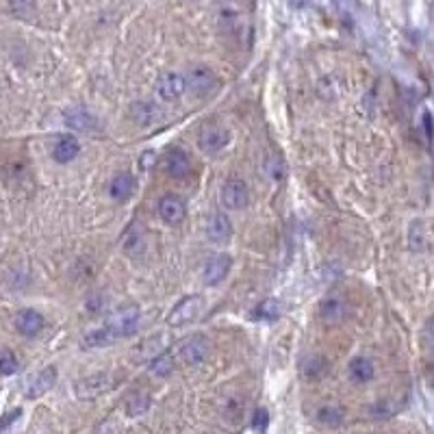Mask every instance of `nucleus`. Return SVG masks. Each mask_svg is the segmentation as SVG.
Returning a JSON list of instances; mask_svg holds the SVG:
<instances>
[{
  "instance_id": "f257e3e1",
  "label": "nucleus",
  "mask_w": 434,
  "mask_h": 434,
  "mask_svg": "<svg viewBox=\"0 0 434 434\" xmlns=\"http://www.w3.org/2000/svg\"><path fill=\"white\" fill-rule=\"evenodd\" d=\"M139 321H141L139 306L137 304H126V306H122V309L113 311L111 315L106 317L104 328L111 332L115 339H122V337L133 335L139 328Z\"/></svg>"
},
{
  "instance_id": "f03ea898",
  "label": "nucleus",
  "mask_w": 434,
  "mask_h": 434,
  "mask_svg": "<svg viewBox=\"0 0 434 434\" xmlns=\"http://www.w3.org/2000/svg\"><path fill=\"white\" fill-rule=\"evenodd\" d=\"M115 387V376L108 373V371H98V373H92V376H85L81 380L74 383V393L79 400L83 402H89V400H96V397L108 393Z\"/></svg>"
},
{
  "instance_id": "7ed1b4c3",
  "label": "nucleus",
  "mask_w": 434,
  "mask_h": 434,
  "mask_svg": "<svg viewBox=\"0 0 434 434\" xmlns=\"http://www.w3.org/2000/svg\"><path fill=\"white\" fill-rule=\"evenodd\" d=\"M211 343L204 335H191L178 343V358L187 367H198L209 358Z\"/></svg>"
},
{
  "instance_id": "20e7f679",
  "label": "nucleus",
  "mask_w": 434,
  "mask_h": 434,
  "mask_svg": "<svg viewBox=\"0 0 434 434\" xmlns=\"http://www.w3.org/2000/svg\"><path fill=\"white\" fill-rule=\"evenodd\" d=\"M202 311V298L200 296H185L174 304V309L168 313V323L172 328H180V326L191 323Z\"/></svg>"
},
{
  "instance_id": "39448f33",
  "label": "nucleus",
  "mask_w": 434,
  "mask_h": 434,
  "mask_svg": "<svg viewBox=\"0 0 434 434\" xmlns=\"http://www.w3.org/2000/svg\"><path fill=\"white\" fill-rule=\"evenodd\" d=\"M198 143H200L202 152L217 154L230 143V131L224 129V126H220V124H204L202 131H200V137H198Z\"/></svg>"
},
{
  "instance_id": "423d86ee",
  "label": "nucleus",
  "mask_w": 434,
  "mask_h": 434,
  "mask_svg": "<svg viewBox=\"0 0 434 434\" xmlns=\"http://www.w3.org/2000/svg\"><path fill=\"white\" fill-rule=\"evenodd\" d=\"M154 92L163 102H176L187 92V79L183 74H176V72H166L156 79Z\"/></svg>"
},
{
  "instance_id": "0eeeda50",
  "label": "nucleus",
  "mask_w": 434,
  "mask_h": 434,
  "mask_svg": "<svg viewBox=\"0 0 434 434\" xmlns=\"http://www.w3.org/2000/svg\"><path fill=\"white\" fill-rule=\"evenodd\" d=\"M220 200L224 204V209L228 211H239V209H246L248 207V200H250V191H248V185L239 178H230L222 185V191H220Z\"/></svg>"
},
{
  "instance_id": "6e6552de",
  "label": "nucleus",
  "mask_w": 434,
  "mask_h": 434,
  "mask_svg": "<svg viewBox=\"0 0 434 434\" xmlns=\"http://www.w3.org/2000/svg\"><path fill=\"white\" fill-rule=\"evenodd\" d=\"M159 215H161V220L166 224L178 226L180 222L185 220V215H187V204H185V200L180 195L168 193V195H163L161 202H159Z\"/></svg>"
},
{
  "instance_id": "1a4fd4ad",
  "label": "nucleus",
  "mask_w": 434,
  "mask_h": 434,
  "mask_svg": "<svg viewBox=\"0 0 434 434\" xmlns=\"http://www.w3.org/2000/svg\"><path fill=\"white\" fill-rule=\"evenodd\" d=\"M232 259L228 255H213L211 259H207L204 267H202V280L204 284H220L230 271Z\"/></svg>"
},
{
  "instance_id": "9d476101",
  "label": "nucleus",
  "mask_w": 434,
  "mask_h": 434,
  "mask_svg": "<svg viewBox=\"0 0 434 434\" xmlns=\"http://www.w3.org/2000/svg\"><path fill=\"white\" fill-rule=\"evenodd\" d=\"M185 79H187V87L195 96H209L217 87V79L209 67H193Z\"/></svg>"
},
{
  "instance_id": "9b49d317",
  "label": "nucleus",
  "mask_w": 434,
  "mask_h": 434,
  "mask_svg": "<svg viewBox=\"0 0 434 434\" xmlns=\"http://www.w3.org/2000/svg\"><path fill=\"white\" fill-rule=\"evenodd\" d=\"M54 383H57V369L54 367H46L40 373H35L29 385H26V397L29 400H35V397H42L44 393H48Z\"/></svg>"
},
{
  "instance_id": "f8f14e48",
  "label": "nucleus",
  "mask_w": 434,
  "mask_h": 434,
  "mask_svg": "<svg viewBox=\"0 0 434 434\" xmlns=\"http://www.w3.org/2000/svg\"><path fill=\"white\" fill-rule=\"evenodd\" d=\"M207 237L213 243H226L232 237V224L226 213H215L207 224Z\"/></svg>"
},
{
  "instance_id": "ddd939ff",
  "label": "nucleus",
  "mask_w": 434,
  "mask_h": 434,
  "mask_svg": "<svg viewBox=\"0 0 434 434\" xmlns=\"http://www.w3.org/2000/svg\"><path fill=\"white\" fill-rule=\"evenodd\" d=\"M63 120L70 129H77V131H98L100 129V120L96 115H92L85 108H70V111L63 113Z\"/></svg>"
},
{
  "instance_id": "4468645a",
  "label": "nucleus",
  "mask_w": 434,
  "mask_h": 434,
  "mask_svg": "<svg viewBox=\"0 0 434 434\" xmlns=\"http://www.w3.org/2000/svg\"><path fill=\"white\" fill-rule=\"evenodd\" d=\"M166 170L172 178H185L191 172V156L183 148H172L166 156Z\"/></svg>"
},
{
  "instance_id": "2eb2a0df",
  "label": "nucleus",
  "mask_w": 434,
  "mask_h": 434,
  "mask_svg": "<svg viewBox=\"0 0 434 434\" xmlns=\"http://www.w3.org/2000/svg\"><path fill=\"white\" fill-rule=\"evenodd\" d=\"M135 178L131 174H126V172H120L113 176L111 180V185H108V193H111L113 200L118 202H124V200H129V198L135 193Z\"/></svg>"
},
{
  "instance_id": "dca6fc26",
  "label": "nucleus",
  "mask_w": 434,
  "mask_h": 434,
  "mask_svg": "<svg viewBox=\"0 0 434 434\" xmlns=\"http://www.w3.org/2000/svg\"><path fill=\"white\" fill-rule=\"evenodd\" d=\"M81 152V143L77 141V137L72 135H63L57 139V143H54V150H52V156L57 163H70L74 161Z\"/></svg>"
},
{
  "instance_id": "f3484780",
  "label": "nucleus",
  "mask_w": 434,
  "mask_h": 434,
  "mask_svg": "<svg viewBox=\"0 0 434 434\" xmlns=\"http://www.w3.org/2000/svg\"><path fill=\"white\" fill-rule=\"evenodd\" d=\"M15 326H17V330H20L24 337H35V335H38L44 328V317L38 311L24 309V311L17 313Z\"/></svg>"
},
{
  "instance_id": "a211bd4d",
  "label": "nucleus",
  "mask_w": 434,
  "mask_h": 434,
  "mask_svg": "<svg viewBox=\"0 0 434 434\" xmlns=\"http://www.w3.org/2000/svg\"><path fill=\"white\" fill-rule=\"evenodd\" d=\"M161 348H163V339H161V335H156V337H150V339H146L143 343H139V346L133 350V360L135 363H150L152 358H156L159 354H163L161 352Z\"/></svg>"
},
{
  "instance_id": "6ab92c4d",
  "label": "nucleus",
  "mask_w": 434,
  "mask_h": 434,
  "mask_svg": "<svg viewBox=\"0 0 434 434\" xmlns=\"http://www.w3.org/2000/svg\"><path fill=\"white\" fill-rule=\"evenodd\" d=\"M373 363L367 356H354L350 360V378L354 380L356 385H365L373 378Z\"/></svg>"
},
{
  "instance_id": "aec40b11",
  "label": "nucleus",
  "mask_w": 434,
  "mask_h": 434,
  "mask_svg": "<svg viewBox=\"0 0 434 434\" xmlns=\"http://www.w3.org/2000/svg\"><path fill=\"white\" fill-rule=\"evenodd\" d=\"M343 315H346V304H343L339 298H328V300H323L321 306H319V317L326 323L341 321Z\"/></svg>"
},
{
  "instance_id": "412c9836",
  "label": "nucleus",
  "mask_w": 434,
  "mask_h": 434,
  "mask_svg": "<svg viewBox=\"0 0 434 434\" xmlns=\"http://www.w3.org/2000/svg\"><path fill=\"white\" fill-rule=\"evenodd\" d=\"M282 313V302L276 300V298H267L263 300L255 311H252V319H267V321H274L278 319Z\"/></svg>"
},
{
  "instance_id": "4be33fe9",
  "label": "nucleus",
  "mask_w": 434,
  "mask_h": 434,
  "mask_svg": "<svg viewBox=\"0 0 434 434\" xmlns=\"http://www.w3.org/2000/svg\"><path fill=\"white\" fill-rule=\"evenodd\" d=\"M317 421L321 426H328V428H337L343 424V419H346V412H343L341 406H335V404H326L317 410Z\"/></svg>"
},
{
  "instance_id": "5701e85b",
  "label": "nucleus",
  "mask_w": 434,
  "mask_h": 434,
  "mask_svg": "<svg viewBox=\"0 0 434 434\" xmlns=\"http://www.w3.org/2000/svg\"><path fill=\"white\" fill-rule=\"evenodd\" d=\"M159 115V108L152 102H135L131 106V118L139 124V126H148L150 122H154Z\"/></svg>"
},
{
  "instance_id": "b1692460",
  "label": "nucleus",
  "mask_w": 434,
  "mask_h": 434,
  "mask_svg": "<svg viewBox=\"0 0 434 434\" xmlns=\"http://www.w3.org/2000/svg\"><path fill=\"white\" fill-rule=\"evenodd\" d=\"M118 339L108 332L106 328H98V330H92V332H87L83 337V348L87 350H94V348H106V346H111V343H115Z\"/></svg>"
},
{
  "instance_id": "393cba45",
  "label": "nucleus",
  "mask_w": 434,
  "mask_h": 434,
  "mask_svg": "<svg viewBox=\"0 0 434 434\" xmlns=\"http://www.w3.org/2000/svg\"><path fill=\"white\" fill-rule=\"evenodd\" d=\"M174 369H176V360L168 352H163V354H159L156 358L150 360V373L156 376V378H168V376L174 373Z\"/></svg>"
},
{
  "instance_id": "a878e982",
  "label": "nucleus",
  "mask_w": 434,
  "mask_h": 434,
  "mask_svg": "<svg viewBox=\"0 0 434 434\" xmlns=\"http://www.w3.org/2000/svg\"><path fill=\"white\" fill-rule=\"evenodd\" d=\"M150 404H152L150 395L143 393V391H137L129 397V400H126V412H129L131 417H139V415H143L150 408Z\"/></svg>"
},
{
  "instance_id": "bb28decb",
  "label": "nucleus",
  "mask_w": 434,
  "mask_h": 434,
  "mask_svg": "<svg viewBox=\"0 0 434 434\" xmlns=\"http://www.w3.org/2000/svg\"><path fill=\"white\" fill-rule=\"evenodd\" d=\"M304 376L306 378H321L323 376V371H326V360L321 358V356H313V358H309V360H306V363H304Z\"/></svg>"
},
{
  "instance_id": "cd10ccee",
  "label": "nucleus",
  "mask_w": 434,
  "mask_h": 434,
  "mask_svg": "<svg viewBox=\"0 0 434 434\" xmlns=\"http://www.w3.org/2000/svg\"><path fill=\"white\" fill-rule=\"evenodd\" d=\"M17 371V358L9 350H0V373L11 376Z\"/></svg>"
},
{
  "instance_id": "c85d7f7f",
  "label": "nucleus",
  "mask_w": 434,
  "mask_h": 434,
  "mask_svg": "<svg viewBox=\"0 0 434 434\" xmlns=\"http://www.w3.org/2000/svg\"><path fill=\"white\" fill-rule=\"evenodd\" d=\"M408 243H410L412 250L424 248V224L421 222H412L410 232H408Z\"/></svg>"
},
{
  "instance_id": "c756f323",
  "label": "nucleus",
  "mask_w": 434,
  "mask_h": 434,
  "mask_svg": "<svg viewBox=\"0 0 434 434\" xmlns=\"http://www.w3.org/2000/svg\"><path fill=\"white\" fill-rule=\"evenodd\" d=\"M267 426H269V415H267V410L265 408H257L255 415H252V430H255L257 434H265Z\"/></svg>"
},
{
  "instance_id": "7c9ffc66",
  "label": "nucleus",
  "mask_w": 434,
  "mask_h": 434,
  "mask_svg": "<svg viewBox=\"0 0 434 434\" xmlns=\"http://www.w3.org/2000/svg\"><path fill=\"white\" fill-rule=\"evenodd\" d=\"M22 417V410L20 408H15V410H11V412H7L3 419H0V434H7L9 430H11V426Z\"/></svg>"
},
{
  "instance_id": "2f4dec72",
  "label": "nucleus",
  "mask_w": 434,
  "mask_h": 434,
  "mask_svg": "<svg viewBox=\"0 0 434 434\" xmlns=\"http://www.w3.org/2000/svg\"><path fill=\"white\" fill-rule=\"evenodd\" d=\"M154 159H156L154 152H150V150H148V152H143L141 159H139V168H141L143 172H150V170L154 168V163H156Z\"/></svg>"
},
{
  "instance_id": "473e14b6",
  "label": "nucleus",
  "mask_w": 434,
  "mask_h": 434,
  "mask_svg": "<svg viewBox=\"0 0 434 434\" xmlns=\"http://www.w3.org/2000/svg\"><path fill=\"white\" fill-rule=\"evenodd\" d=\"M11 7L17 11V13H24V7H33V0H11Z\"/></svg>"
},
{
  "instance_id": "72a5a7b5",
  "label": "nucleus",
  "mask_w": 434,
  "mask_h": 434,
  "mask_svg": "<svg viewBox=\"0 0 434 434\" xmlns=\"http://www.w3.org/2000/svg\"><path fill=\"white\" fill-rule=\"evenodd\" d=\"M426 337H428V341L434 346V317L428 319V323H426Z\"/></svg>"
},
{
  "instance_id": "f704fd0d",
  "label": "nucleus",
  "mask_w": 434,
  "mask_h": 434,
  "mask_svg": "<svg viewBox=\"0 0 434 434\" xmlns=\"http://www.w3.org/2000/svg\"><path fill=\"white\" fill-rule=\"evenodd\" d=\"M424 122H426V133H428V137L432 139V115L426 113V115H424Z\"/></svg>"
},
{
  "instance_id": "c9c22d12",
  "label": "nucleus",
  "mask_w": 434,
  "mask_h": 434,
  "mask_svg": "<svg viewBox=\"0 0 434 434\" xmlns=\"http://www.w3.org/2000/svg\"><path fill=\"white\" fill-rule=\"evenodd\" d=\"M306 3H309V0H291V5H294V7H304Z\"/></svg>"
}]
</instances>
